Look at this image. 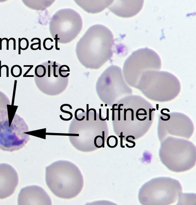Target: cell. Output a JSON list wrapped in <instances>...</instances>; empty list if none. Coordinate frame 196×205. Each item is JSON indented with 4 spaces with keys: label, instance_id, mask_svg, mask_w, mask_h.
Wrapping results in <instances>:
<instances>
[{
    "label": "cell",
    "instance_id": "obj_16",
    "mask_svg": "<svg viewBox=\"0 0 196 205\" xmlns=\"http://www.w3.org/2000/svg\"><path fill=\"white\" fill-rule=\"evenodd\" d=\"M11 75L14 78H19L22 75L23 73L22 67L18 65H15L12 66L11 68Z\"/></svg>",
    "mask_w": 196,
    "mask_h": 205
},
{
    "label": "cell",
    "instance_id": "obj_6",
    "mask_svg": "<svg viewBox=\"0 0 196 205\" xmlns=\"http://www.w3.org/2000/svg\"><path fill=\"white\" fill-rule=\"evenodd\" d=\"M28 127L24 120L15 114L11 120L8 109L0 110V150L13 152L23 148L28 140Z\"/></svg>",
    "mask_w": 196,
    "mask_h": 205
},
{
    "label": "cell",
    "instance_id": "obj_15",
    "mask_svg": "<svg viewBox=\"0 0 196 205\" xmlns=\"http://www.w3.org/2000/svg\"><path fill=\"white\" fill-rule=\"evenodd\" d=\"M35 76L37 78H42L46 74V67L44 64H40L36 66L35 70Z\"/></svg>",
    "mask_w": 196,
    "mask_h": 205
},
{
    "label": "cell",
    "instance_id": "obj_29",
    "mask_svg": "<svg viewBox=\"0 0 196 205\" xmlns=\"http://www.w3.org/2000/svg\"><path fill=\"white\" fill-rule=\"evenodd\" d=\"M2 67H1V61H0V78L1 77V74H2V73H1V72H2Z\"/></svg>",
    "mask_w": 196,
    "mask_h": 205
},
{
    "label": "cell",
    "instance_id": "obj_19",
    "mask_svg": "<svg viewBox=\"0 0 196 205\" xmlns=\"http://www.w3.org/2000/svg\"><path fill=\"white\" fill-rule=\"evenodd\" d=\"M81 110L82 111H83V112H84V113H85V111L84 110V109H83L82 108H79V109H77V110L76 111H75V118H76V119L77 121H82L84 119H85V116H84L83 117L82 119H79V118H78V117H77V112H78L79 111Z\"/></svg>",
    "mask_w": 196,
    "mask_h": 205
},
{
    "label": "cell",
    "instance_id": "obj_14",
    "mask_svg": "<svg viewBox=\"0 0 196 205\" xmlns=\"http://www.w3.org/2000/svg\"><path fill=\"white\" fill-rule=\"evenodd\" d=\"M18 40V54H21V50H27L29 46V42L27 38H19Z\"/></svg>",
    "mask_w": 196,
    "mask_h": 205
},
{
    "label": "cell",
    "instance_id": "obj_5",
    "mask_svg": "<svg viewBox=\"0 0 196 205\" xmlns=\"http://www.w3.org/2000/svg\"><path fill=\"white\" fill-rule=\"evenodd\" d=\"M96 89L100 100L110 106L133 93L124 79L121 68L116 65L110 66L102 73L97 81Z\"/></svg>",
    "mask_w": 196,
    "mask_h": 205
},
{
    "label": "cell",
    "instance_id": "obj_20",
    "mask_svg": "<svg viewBox=\"0 0 196 205\" xmlns=\"http://www.w3.org/2000/svg\"><path fill=\"white\" fill-rule=\"evenodd\" d=\"M16 83H17V81L15 80V83H14V90H13V98H12V99H13V100H12V102H14V98H15V90H16Z\"/></svg>",
    "mask_w": 196,
    "mask_h": 205
},
{
    "label": "cell",
    "instance_id": "obj_18",
    "mask_svg": "<svg viewBox=\"0 0 196 205\" xmlns=\"http://www.w3.org/2000/svg\"><path fill=\"white\" fill-rule=\"evenodd\" d=\"M54 42L52 38H47L44 39L43 41V47L45 50H52L54 46L51 44V43Z\"/></svg>",
    "mask_w": 196,
    "mask_h": 205
},
{
    "label": "cell",
    "instance_id": "obj_11",
    "mask_svg": "<svg viewBox=\"0 0 196 205\" xmlns=\"http://www.w3.org/2000/svg\"><path fill=\"white\" fill-rule=\"evenodd\" d=\"M18 204L52 205V202L43 188L34 185L21 189L18 195Z\"/></svg>",
    "mask_w": 196,
    "mask_h": 205
},
{
    "label": "cell",
    "instance_id": "obj_26",
    "mask_svg": "<svg viewBox=\"0 0 196 205\" xmlns=\"http://www.w3.org/2000/svg\"><path fill=\"white\" fill-rule=\"evenodd\" d=\"M6 50H9V41L7 38H6Z\"/></svg>",
    "mask_w": 196,
    "mask_h": 205
},
{
    "label": "cell",
    "instance_id": "obj_23",
    "mask_svg": "<svg viewBox=\"0 0 196 205\" xmlns=\"http://www.w3.org/2000/svg\"><path fill=\"white\" fill-rule=\"evenodd\" d=\"M60 110L62 112H64V113H68V114L70 115V117H71V118H72V117H73V114H72V113H71V112H69V111H66L64 110L63 109V108H60Z\"/></svg>",
    "mask_w": 196,
    "mask_h": 205
},
{
    "label": "cell",
    "instance_id": "obj_27",
    "mask_svg": "<svg viewBox=\"0 0 196 205\" xmlns=\"http://www.w3.org/2000/svg\"><path fill=\"white\" fill-rule=\"evenodd\" d=\"M33 67V65H31V68H30V69H28V71H27V72H26V73H25V74H24V75H23V77H25V76H26V75H27V74H28V72H29L30 71L31 69V68H32Z\"/></svg>",
    "mask_w": 196,
    "mask_h": 205
},
{
    "label": "cell",
    "instance_id": "obj_7",
    "mask_svg": "<svg viewBox=\"0 0 196 205\" xmlns=\"http://www.w3.org/2000/svg\"><path fill=\"white\" fill-rule=\"evenodd\" d=\"M161 58L156 52L148 48H142L133 52L123 65V74L125 81L136 88L143 73L148 70H160Z\"/></svg>",
    "mask_w": 196,
    "mask_h": 205
},
{
    "label": "cell",
    "instance_id": "obj_2",
    "mask_svg": "<svg viewBox=\"0 0 196 205\" xmlns=\"http://www.w3.org/2000/svg\"><path fill=\"white\" fill-rule=\"evenodd\" d=\"M114 43L113 34L108 28L100 24L93 25L77 42V57L85 67L98 69L112 57Z\"/></svg>",
    "mask_w": 196,
    "mask_h": 205
},
{
    "label": "cell",
    "instance_id": "obj_10",
    "mask_svg": "<svg viewBox=\"0 0 196 205\" xmlns=\"http://www.w3.org/2000/svg\"><path fill=\"white\" fill-rule=\"evenodd\" d=\"M18 182V174L13 167L7 163L0 164V199L11 196L15 192Z\"/></svg>",
    "mask_w": 196,
    "mask_h": 205
},
{
    "label": "cell",
    "instance_id": "obj_12",
    "mask_svg": "<svg viewBox=\"0 0 196 205\" xmlns=\"http://www.w3.org/2000/svg\"><path fill=\"white\" fill-rule=\"evenodd\" d=\"M144 1H114L109 10L119 17L128 18L137 15L141 10Z\"/></svg>",
    "mask_w": 196,
    "mask_h": 205
},
{
    "label": "cell",
    "instance_id": "obj_28",
    "mask_svg": "<svg viewBox=\"0 0 196 205\" xmlns=\"http://www.w3.org/2000/svg\"><path fill=\"white\" fill-rule=\"evenodd\" d=\"M109 109H108L107 110V117H106V118H107V121H109Z\"/></svg>",
    "mask_w": 196,
    "mask_h": 205
},
{
    "label": "cell",
    "instance_id": "obj_8",
    "mask_svg": "<svg viewBox=\"0 0 196 205\" xmlns=\"http://www.w3.org/2000/svg\"><path fill=\"white\" fill-rule=\"evenodd\" d=\"M82 26L81 16L74 10L65 8L57 11L50 23V33L56 40V50H60L58 48V43L68 44L74 40Z\"/></svg>",
    "mask_w": 196,
    "mask_h": 205
},
{
    "label": "cell",
    "instance_id": "obj_22",
    "mask_svg": "<svg viewBox=\"0 0 196 205\" xmlns=\"http://www.w3.org/2000/svg\"><path fill=\"white\" fill-rule=\"evenodd\" d=\"M10 38L12 40V42H13V50H16V40H15V38Z\"/></svg>",
    "mask_w": 196,
    "mask_h": 205
},
{
    "label": "cell",
    "instance_id": "obj_25",
    "mask_svg": "<svg viewBox=\"0 0 196 205\" xmlns=\"http://www.w3.org/2000/svg\"><path fill=\"white\" fill-rule=\"evenodd\" d=\"M69 107L70 109H72V107L71 105H70L69 104H65L62 105L61 106L60 108H63V107Z\"/></svg>",
    "mask_w": 196,
    "mask_h": 205
},
{
    "label": "cell",
    "instance_id": "obj_13",
    "mask_svg": "<svg viewBox=\"0 0 196 205\" xmlns=\"http://www.w3.org/2000/svg\"><path fill=\"white\" fill-rule=\"evenodd\" d=\"M74 2L89 13H97L108 8L113 3L114 1H81L75 0Z\"/></svg>",
    "mask_w": 196,
    "mask_h": 205
},
{
    "label": "cell",
    "instance_id": "obj_1",
    "mask_svg": "<svg viewBox=\"0 0 196 205\" xmlns=\"http://www.w3.org/2000/svg\"><path fill=\"white\" fill-rule=\"evenodd\" d=\"M118 108L113 105L112 109L118 111L117 121H114V130L118 134L123 133V138L131 135L136 139L143 136L153 122L156 111L150 102L139 95L124 97L116 103Z\"/></svg>",
    "mask_w": 196,
    "mask_h": 205
},
{
    "label": "cell",
    "instance_id": "obj_9",
    "mask_svg": "<svg viewBox=\"0 0 196 205\" xmlns=\"http://www.w3.org/2000/svg\"><path fill=\"white\" fill-rule=\"evenodd\" d=\"M162 115H165L167 118H164L162 115L159 116L158 124V130L167 129L168 134L175 135L176 136L183 137L189 138L192 136V133L194 131V126L191 120L188 122L182 123L189 119L187 117L183 121L175 122V113H171V114H167L163 112V109L161 111Z\"/></svg>",
    "mask_w": 196,
    "mask_h": 205
},
{
    "label": "cell",
    "instance_id": "obj_4",
    "mask_svg": "<svg viewBox=\"0 0 196 205\" xmlns=\"http://www.w3.org/2000/svg\"><path fill=\"white\" fill-rule=\"evenodd\" d=\"M136 89L147 98L155 102H168L177 98L181 85L171 73L160 70H148L143 73Z\"/></svg>",
    "mask_w": 196,
    "mask_h": 205
},
{
    "label": "cell",
    "instance_id": "obj_3",
    "mask_svg": "<svg viewBox=\"0 0 196 205\" xmlns=\"http://www.w3.org/2000/svg\"><path fill=\"white\" fill-rule=\"evenodd\" d=\"M45 181L53 194L62 199L76 198L84 186L79 167L68 161H58L46 167Z\"/></svg>",
    "mask_w": 196,
    "mask_h": 205
},
{
    "label": "cell",
    "instance_id": "obj_24",
    "mask_svg": "<svg viewBox=\"0 0 196 205\" xmlns=\"http://www.w3.org/2000/svg\"><path fill=\"white\" fill-rule=\"evenodd\" d=\"M60 119H61L62 120H63V121H70V120H71V119H72V118H71V117H70V118H69V119H65V118H63L62 115H60Z\"/></svg>",
    "mask_w": 196,
    "mask_h": 205
},
{
    "label": "cell",
    "instance_id": "obj_17",
    "mask_svg": "<svg viewBox=\"0 0 196 205\" xmlns=\"http://www.w3.org/2000/svg\"><path fill=\"white\" fill-rule=\"evenodd\" d=\"M7 105H10L8 98L5 95L0 97V110L7 109Z\"/></svg>",
    "mask_w": 196,
    "mask_h": 205
},
{
    "label": "cell",
    "instance_id": "obj_21",
    "mask_svg": "<svg viewBox=\"0 0 196 205\" xmlns=\"http://www.w3.org/2000/svg\"><path fill=\"white\" fill-rule=\"evenodd\" d=\"M89 104L87 105V112H86V120L87 121H89Z\"/></svg>",
    "mask_w": 196,
    "mask_h": 205
}]
</instances>
